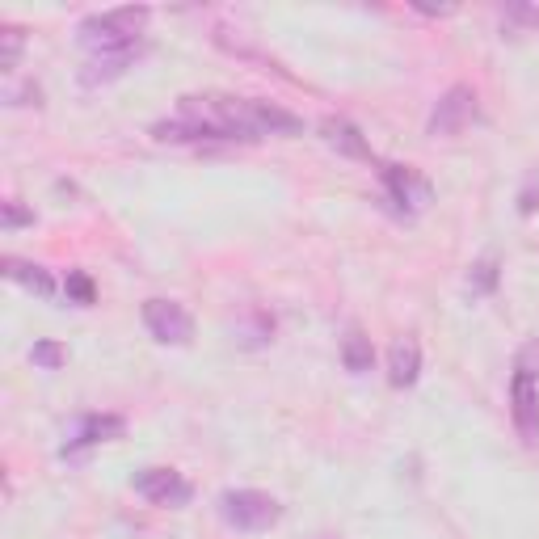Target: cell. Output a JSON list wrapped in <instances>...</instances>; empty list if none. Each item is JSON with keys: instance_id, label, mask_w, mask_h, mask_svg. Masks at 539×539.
Here are the masks:
<instances>
[{"instance_id": "cell-5", "label": "cell", "mask_w": 539, "mask_h": 539, "mask_svg": "<svg viewBox=\"0 0 539 539\" xmlns=\"http://www.w3.org/2000/svg\"><path fill=\"white\" fill-rule=\"evenodd\" d=\"M135 493L139 497H148L152 506H186L194 489L182 472H173V468H144L135 476Z\"/></svg>"}, {"instance_id": "cell-3", "label": "cell", "mask_w": 539, "mask_h": 539, "mask_svg": "<svg viewBox=\"0 0 539 539\" xmlns=\"http://www.w3.org/2000/svg\"><path fill=\"white\" fill-rule=\"evenodd\" d=\"M144 325L161 346H190L194 316L177 299H144Z\"/></svg>"}, {"instance_id": "cell-12", "label": "cell", "mask_w": 539, "mask_h": 539, "mask_svg": "<svg viewBox=\"0 0 539 539\" xmlns=\"http://www.w3.org/2000/svg\"><path fill=\"white\" fill-rule=\"evenodd\" d=\"M135 55H139V47L135 51H118V55H89V64L81 68V81L85 85H110L135 64Z\"/></svg>"}, {"instance_id": "cell-7", "label": "cell", "mask_w": 539, "mask_h": 539, "mask_svg": "<svg viewBox=\"0 0 539 539\" xmlns=\"http://www.w3.org/2000/svg\"><path fill=\"white\" fill-rule=\"evenodd\" d=\"M127 434V422L118 413H89L81 417V426H76V434L64 443V455H76L85 447H97V443H114V438Z\"/></svg>"}, {"instance_id": "cell-20", "label": "cell", "mask_w": 539, "mask_h": 539, "mask_svg": "<svg viewBox=\"0 0 539 539\" xmlns=\"http://www.w3.org/2000/svg\"><path fill=\"white\" fill-rule=\"evenodd\" d=\"M514 371H527V375H535V379H539V337H535V342H527L523 350H518Z\"/></svg>"}, {"instance_id": "cell-14", "label": "cell", "mask_w": 539, "mask_h": 539, "mask_svg": "<svg viewBox=\"0 0 539 539\" xmlns=\"http://www.w3.org/2000/svg\"><path fill=\"white\" fill-rule=\"evenodd\" d=\"M342 363L350 375H367L375 363V350H371V337L363 329H346L342 337Z\"/></svg>"}, {"instance_id": "cell-6", "label": "cell", "mask_w": 539, "mask_h": 539, "mask_svg": "<svg viewBox=\"0 0 539 539\" xmlns=\"http://www.w3.org/2000/svg\"><path fill=\"white\" fill-rule=\"evenodd\" d=\"M510 417L523 443H539V388H535V375L527 371H514L510 379Z\"/></svg>"}, {"instance_id": "cell-2", "label": "cell", "mask_w": 539, "mask_h": 539, "mask_svg": "<svg viewBox=\"0 0 539 539\" xmlns=\"http://www.w3.org/2000/svg\"><path fill=\"white\" fill-rule=\"evenodd\" d=\"M219 518L236 531H270L283 518V506L262 489H228L219 497Z\"/></svg>"}, {"instance_id": "cell-18", "label": "cell", "mask_w": 539, "mask_h": 539, "mask_svg": "<svg viewBox=\"0 0 539 539\" xmlns=\"http://www.w3.org/2000/svg\"><path fill=\"white\" fill-rule=\"evenodd\" d=\"M30 358H34V367H43V371H59L64 367V346L59 342H34V350H30Z\"/></svg>"}, {"instance_id": "cell-4", "label": "cell", "mask_w": 539, "mask_h": 539, "mask_svg": "<svg viewBox=\"0 0 539 539\" xmlns=\"http://www.w3.org/2000/svg\"><path fill=\"white\" fill-rule=\"evenodd\" d=\"M476 114H481V106H476V93L468 85H451L443 97H438V106L430 110V135H459L468 131L476 123Z\"/></svg>"}, {"instance_id": "cell-15", "label": "cell", "mask_w": 539, "mask_h": 539, "mask_svg": "<svg viewBox=\"0 0 539 539\" xmlns=\"http://www.w3.org/2000/svg\"><path fill=\"white\" fill-rule=\"evenodd\" d=\"M497 278H502V270H497L493 257H485V262H476V266H472V274H468V291H472V295H489V291H497Z\"/></svg>"}, {"instance_id": "cell-13", "label": "cell", "mask_w": 539, "mask_h": 539, "mask_svg": "<svg viewBox=\"0 0 539 539\" xmlns=\"http://www.w3.org/2000/svg\"><path fill=\"white\" fill-rule=\"evenodd\" d=\"M5 278L17 287H26L34 295H55V278L43 270V266H34V262H17V257H5Z\"/></svg>"}, {"instance_id": "cell-1", "label": "cell", "mask_w": 539, "mask_h": 539, "mask_svg": "<svg viewBox=\"0 0 539 539\" xmlns=\"http://www.w3.org/2000/svg\"><path fill=\"white\" fill-rule=\"evenodd\" d=\"M148 26V9L144 5H123V9H106V13H89L81 22V47L89 55H118V51H135L139 34Z\"/></svg>"}, {"instance_id": "cell-9", "label": "cell", "mask_w": 539, "mask_h": 539, "mask_svg": "<svg viewBox=\"0 0 539 539\" xmlns=\"http://www.w3.org/2000/svg\"><path fill=\"white\" fill-rule=\"evenodd\" d=\"M152 139H161V144H228V139L219 135L215 127L198 123V118H186V114L156 123V127H152Z\"/></svg>"}, {"instance_id": "cell-19", "label": "cell", "mask_w": 539, "mask_h": 539, "mask_svg": "<svg viewBox=\"0 0 539 539\" xmlns=\"http://www.w3.org/2000/svg\"><path fill=\"white\" fill-rule=\"evenodd\" d=\"M34 224V211H26L17 198H9L5 207H0V228L5 232H17V228H30Z\"/></svg>"}, {"instance_id": "cell-8", "label": "cell", "mask_w": 539, "mask_h": 539, "mask_svg": "<svg viewBox=\"0 0 539 539\" xmlns=\"http://www.w3.org/2000/svg\"><path fill=\"white\" fill-rule=\"evenodd\" d=\"M384 182H388V194L409 211H422L430 203V182L409 165H384Z\"/></svg>"}, {"instance_id": "cell-16", "label": "cell", "mask_w": 539, "mask_h": 539, "mask_svg": "<svg viewBox=\"0 0 539 539\" xmlns=\"http://www.w3.org/2000/svg\"><path fill=\"white\" fill-rule=\"evenodd\" d=\"M22 47H26V34L17 30V26H5V30H0V68L13 72V68H17V59H22Z\"/></svg>"}, {"instance_id": "cell-10", "label": "cell", "mask_w": 539, "mask_h": 539, "mask_svg": "<svg viewBox=\"0 0 539 539\" xmlns=\"http://www.w3.org/2000/svg\"><path fill=\"white\" fill-rule=\"evenodd\" d=\"M321 139L333 148V152H342V156H350V161H371V144L363 139V131H358L350 118H325L321 123Z\"/></svg>"}, {"instance_id": "cell-17", "label": "cell", "mask_w": 539, "mask_h": 539, "mask_svg": "<svg viewBox=\"0 0 539 539\" xmlns=\"http://www.w3.org/2000/svg\"><path fill=\"white\" fill-rule=\"evenodd\" d=\"M68 299H76V304H97V287H93V278L85 270H68Z\"/></svg>"}, {"instance_id": "cell-11", "label": "cell", "mask_w": 539, "mask_h": 539, "mask_svg": "<svg viewBox=\"0 0 539 539\" xmlns=\"http://www.w3.org/2000/svg\"><path fill=\"white\" fill-rule=\"evenodd\" d=\"M417 375H422V350H417L413 337H401L388 354V379L396 388H409L417 384Z\"/></svg>"}]
</instances>
